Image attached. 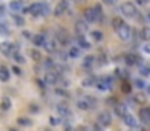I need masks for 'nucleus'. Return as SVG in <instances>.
<instances>
[{
	"instance_id": "f257e3e1",
	"label": "nucleus",
	"mask_w": 150,
	"mask_h": 131,
	"mask_svg": "<svg viewBox=\"0 0 150 131\" xmlns=\"http://www.w3.org/2000/svg\"><path fill=\"white\" fill-rule=\"evenodd\" d=\"M22 11H29L32 16H46V15H50L51 8L46 2H37V3H32L29 8L22 10Z\"/></svg>"
},
{
	"instance_id": "f03ea898",
	"label": "nucleus",
	"mask_w": 150,
	"mask_h": 131,
	"mask_svg": "<svg viewBox=\"0 0 150 131\" xmlns=\"http://www.w3.org/2000/svg\"><path fill=\"white\" fill-rule=\"evenodd\" d=\"M102 19V8L101 5H94L93 8L85 10V21L86 22H97Z\"/></svg>"
},
{
	"instance_id": "7ed1b4c3",
	"label": "nucleus",
	"mask_w": 150,
	"mask_h": 131,
	"mask_svg": "<svg viewBox=\"0 0 150 131\" xmlns=\"http://www.w3.org/2000/svg\"><path fill=\"white\" fill-rule=\"evenodd\" d=\"M77 107L80 110H91L96 107V99L93 96H83L77 101Z\"/></svg>"
},
{
	"instance_id": "20e7f679",
	"label": "nucleus",
	"mask_w": 150,
	"mask_h": 131,
	"mask_svg": "<svg viewBox=\"0 0 150 131\" xmlns=\"http://www.w3.org/2000/svg\"><path fill=\"white\" fill-rule=\"evenodd\" d=\"M120 13L126 18H136V15H137V8H136V5H132L131 2H125L121 3L120 6Z\"/></svg>"
},
{
	"instance_id": "39448f33",
	"label": "nucleus",
	"mask_w": 150,
	"mask_h": 131,
	"mask_svg": "<svg viewBox=\"0 0 150 131\" xmlns=\"http://www.w3.org/2000/svg\"><path fill=\"white\" fill-rule=\"evenodd\" d=\"M117 31V34H118V37H120L123 42H129V40L132 39V29L129 27L128 24H121L118 29H115Z\"/></svg>"
},
{
	"instance_id": "423d86ee",
	"label": "nucleus",
	"mask_w": 150,
	"mask_h": 131,
	"mask_svg": "<svg viewBox=\"0 0 150 131\" xmlns=\"http://www.w3.org/2000/svg\"><path fill=\"white\" fill-rule=\"evenodd\" d=\"M96 86L99 91H109V90L114 86V82H112V77H102V78L96 80Z\"/></svg>"
},
{
	"instance_id": "0eeeda50",
	"label": "nucleus",
	"mask_w": 150,
	"mask_h": 131,
	"mask_svg": "<svg viewBox=\"0 0 150 131\" xmlns=\"http://www.w3.org/2000/svg\"><path fill=\"white\" fill-rule=\"evenodd\" d=\"M0 51L3 53V56H8L10 58V56L15 55V51H18V48L10 42H2L0 43Z\"/></svg>"
},
{
	"instance_id": "6e6552de",
	"label": "nucleus",
	"mask_w": 150,
	"mask_h": 131,
	"mask_svg": "<svg viewBox=\"0 0 150 131\" xmlns=\"http://www.w3.org/2000/svg\"><path fill=\"white\" fill-rule=\"evenodd\" d=\"M97 123L102 126V128H105V126H109L112 123V113L107 112V110H104V112H101L99 115H97Z\"/></svg>"
},
{
	"instance_id": "1a4fd4ad",
	"label": "nucleus",
	"mask_w": 150,
	"mask_h": 131,
	"mask_svg": "<svg viewBox=\"0 0 150 131\" xmlns=\"http://www.w3.org/2000/svg\"><path fill=\"white\" fill-rule=\"evenodd\" d=\"M56 40L64 46V45H67V43L70 42V37H69V34L64 31V29H57V31H56Z\"/></svg>"
},
{
	"instance_id": "9d476101",
	"label": "nucleus",
	"mask_w": 150,
	"mask_h": 131,
	"mask_svg": "<svg viewBox=\"0 0 150 131\" xmlns=\"http://www.w3.org/2000/svg\"><path fill=\"white\" fill-rule=\"evenodd\" d=\"M56 112L59 113V117H61V118H69V117L72 115L70 109L66 106V104H57V106H56Z\"/></svg>"
},
{
	"instance_id": "9b49d317",
	"label": "nucleus",
	"mask_w": 150,
	"mask_h": 131,
	"mask_svg": "<svg viewBox=\"0 0 150 131\" xmlns=\"http://www.w3.org/2000/svg\"><path fill=\"white\" fill-rule=\"evenodd\" d=\"M59 78H61V75H59V72H56V70H50V72L46 74V77H45V80H46L48 85H56V83L59 82Z\"/></svg>"
},
{
	"instance_id": "f8f14e48",
	"label": "nucleus",
	"mask_w": 150,
	"mask_h": 131,
	"mask_svg": "<svg viewBox=\"0 0 150 131\" xmlns=\"http://www.w3.org/2000/svg\"><path fill=\"white\" fill-rule=\"evenodd\" d=\"M86 31H88V22L85 19H80V21L75 22V32H77V35H85Z\"/></svg>"
},
{
	"instance_id": "ddd939ff",
	"label": "nucleus",
	"mask_w": 150,
	"mask_h": 131,
	"mask_svg": "<svg viewBox=\"0 0 150 131\" xmlns=\"http://www.w3.org/2000/svg\"><path fill=\"white\" fill-rule=\"evenodd\" d=\"M123 122L126 123V126H129V128H136V126H139L137 118H136L132 113H126V115L123 117Z\"/></svg>"
},
{
	"instance_id": "4468645a",
	"label": "nucleus",
	"mask_w": 150,
	"mask_h": 131,
	"mask_svg": "<svg viewBox=\"0 0 150 131\" xmlns=\"http://www.w3.org/2000/svg\"><path fill=\"white\" fill-rule=\"evenodd\" d=\"M67 6H69V2H66V0L59 2L56 5V8H54V16H62L67 11Z\"/></svg>"
},
{
	"instance_id": "2eb2a0df",
	"label": "nucleus",
	"mask_w": 150,
	"mask_h": 131,
	"mask_svg": "<svg viewBox=\"0 0 150 131\" xmlns=\"http://www.w3.org/2000/svg\"><path fill=\"white\" fill-rule=\"evenodd\" d=\"M10 10L11 11H22L24 10V2L22 0H13V2H10Z\"/></svg>"
},
{
	"instance_id": "dca6fc26",
	"label": "nucleus",
	"mask_w": 150,
	"mask_h": 131,
	"mask_svg": "<svg viewBox=\"0 0 150 131\" xmlns=\"http://www.w3.org/2000/svg\"><path fill=\"white\" fill-rule=\"evenodd\" d=\"M114 110H115V113H117L118 117H121V118L128 113V110H126V104H115Z\"/></svg>"
},
{
	"instance_id": "f3484780",
	"label": "nucleus",
	"mask_w": 150,
	"mask_h": 131,
	"mask_svg": "<svg viewBox=\"0 0 150 131\" xmlns=\"http://www.w3.org/2000/svg\"><path fill=\"white\" fill-rule=\"evenodd\" d=\"M43 46H45V50H46L48 53H56V51H57L56 40H46V42L43 43Z\"/></svg>"
},
{
	"instance_id": "a211bd4d",
	"label": "nucleus",
	"mask_w": 150,
	"mask_h": 131,
	"mask_svg": "<svg viewBox=\"0 0 150 131\" xmlns=\"http://www.w3.org/2000/svg\"><path fill=\"white\" fill-rule=\"evenodd\" d=\"M77 46H80L81 50H90V42L85 39V35H78L77 37Z\"/></svg>"
},
{
	"instance_id": "6ab92c4d",
	"label": "nucleus",
	"mask_w": 150,
	"mask_h": 131,
	"mask_svg": "<svg viewBox=\"0 0 150 131\" xmlns=\"http://www.w3.org/2000/svg\"><path fill=\"white\" fill-rule=\"evenodd\" d=\"M45 42H46L45 34H37V35L32 37V43H34V45H37V46H42Z\"/></svg>"
},
{
	"instance_id": "aec40b11",
	"label": "nucleus",
	"mask_w": 150,
	"mask_h": 131,
	"mask_svg": "<svg viewBox=\"0 0 150 131\" xmlns=\"http://www.w3.org/2000/svg\"><path fill=\"white\" fill-rule=\"evenodd\" d=\"M80 55H81V48H80V46H70L69 53H67V56H69V58H72V59L80 58Z\"/></svg>"
},
{
	"instance_id": "412c9836",
	"label": "nucleus",
	"mask_w": 150,
	"mask_h": 131,
	"mask_svg": "<svg viewBox=\"0 0 150 131\" xmlns=\"http://www.w3.org/2000/svg\"><path fill=\"white\" fill-rule=\"evenodd\" d=\"M139 117L144 123H149V118H150V107H142L141 112H139Z\"/></svg>"
},
{
	"instance_id": "4be33fe9",
	"label": "nucleus",
	"mask_w": 150,
	"mask_h": 131,
	"mask_svg": "<svg viewBox=\"0 0 150 131\" xmlns=\"http://www.w3.org/2000/svg\"><path fill=\"white\" fill-rule=\"evenodd\" d=\"M10 77H11V75H10V70L6 69L5 66L0 67V82H8Z\"/></svg>"
},
{
	"instance_id": "5701e85b",
	"label": "nucleus",
	"mask_w": 150,
	"mask_h": 131,
	"mask_svg": "<svg viewBox=\"0 0 150 131\" xmlns=\"http://www.w3.org/2000/svg\"><path fill=\"white\" fill-rule=\"evenodd\" d=\"M137 56L136 55H126V58H125V62H126V66H136L137 64Z\"/></svg>"
},
{
	"instance_id": "b1692460",
	"label": "nucleus",
	"mask_w": 150,
	"mask_h": 131,
	"mask_svg": "<svg viewBox=\"0 0 150 131\" xmlns=\"http://www.w3.org/2000/svg\"><path fill=\"white\" fill-rule=\"evenodd\" d=\"M94 66V56H86L83 59V67L85 69H91Z\"/></svg>"
},
{
	"instance_id": "393cba45",
	"label": "nucleus",
	"mask_w": 150,
	"mask_h": 131,
	"mask_svg": "<svg viewBox=\"0 0 150 131\" xmlns=\"http://www.w3.org/2000/svg\"><path fill=\"white\" fill-rule=\"evenodd\" d=\"M0 107H2V110H8L10 107H11V99H10V98H3Z\"/></svg>"
},
{
	"instance_id": "a878e982",
	"label": "nucleus",
	"mask_w": 150,
	"mask_h": 131,
	"mask_svg": "<svg viewBox=\"0 0 150 131\" xmlns=\"http://www.w3.org/2000/svg\"><path fill=\"white\" fill-rule=\"evenodd\" d=\"M96 77H90V78H86V80H83V83L81 85L83 86H93V85H96Z\"/></svg>"
},
{
	"instance_id": "bb28decb",
	"label": "nucleus",
	"mask_w": 150,
	"mask_h": 131,
	"mask_svg": "<svg viewBox=\"0 0 150 131\" xmlns=\"http://www.w3.org/2000/svg\"><path fill=\"white\" fill-rule=\"evenodd\" d=\"M102 37H104V35H102V32H101V31H93V32H91V39L96 40V42H101Z\"/></svg>"
},
{
	"instance_id": "cd10ccee",
	"label": "nucleus",
	"mask_w": 150,
	"mask_h": 131,
	"mask_svg": "<svg viewBox=\"0 0 150 131\" xmlns=\"http://www.w3.org/2000/svg\"><path fill=\"white\" fill-rule=\"evenodd\" d=\"M141 35H142V39H144V40H150V27H142Z\"/></svg>"
},
{
	"instance_id": "c85d7f7f",
	"label": "nucleus",
	"mask_w": 150,
	"mask_h": 131,
	"mask_svg": "<svg viewBox=\"0 0 150 131\" xmlns=\"http://www.w3.org/2000/svg\"><path fill=\"white\" fill-rule=\"evenodd\" d=\"M18 123H19V125H22V126H30V125H32V120H30V118H22V117H21V118H18Z\"/></svg>"
},
{
	"instance_id": "c756f323",
	"label": "nucleus",
	"mask_w": 150,
	"mask_h": 131,
	"mask_svg": "<svg viewBox=\"0 0 150 131\" xmlns=\"http://www.w3.org/2000/svg\"><path fill=\"white\" fill-rule=\"evenodd\" d=\"M43 64H45V67H46V69H48V70H54V61H53V59H45V62H43Z\"/></svg>"
},
{
	"instance_id": "7c9ffc66",
	"label": "nucleus",
	"mask_w": 150,
	"mask_h": 131,
	"mask_svg": "<svg viewBox=\"0 0 150 131\" xmlns=\"http://www.w3.org/2000/svg\"><path fill=\"white\" fill-rule=\"evenodd\" d=\"M112 24H114V27H115V29H118L121 24H125V22H123V19H121V18H115L114 21H112Z\"/></svg>"
},
{
	"instance_id": "2f4dec72",
	"label": "nucleus",
	"mask_w": 150,
	"mask_h": 131,
	"mask_svg": "<svg viewBox=\"0 0 150 131\" xmlns=\"http://www.w3.org/2000/svg\"><path fill=\"white\" fill-rule=\"evenodd\" d=\"M0 34L6 35V34H8V26H6V24H0Z\"/></svg>"
},
{
	"instance_id": "473e14b6",
	"label": "nucleus",
	"mask_w": 150,
	"mask_h": 131,
	"mask_svg": "<svg viewBox=\"0 0 150 131\" xmlns=\"http://www.w3.org/2000/svg\"><path fill=\"white\" fill-rule=\"evenodd\" d=\"M139 69H141V72L144 74V75H149V74H150V69H149V67H145V66H139Z\"/></svg>"
},
{
	"instance_id": "72a5a7b5",
	"label": "nucleus",
	"mask_w": 150,
	"mask_h": 131,
	"mask_svg": "<svg viewBox=\"0 0 150 131\" xmlns=\"http://www.w3.org/2000/svg\"><path fill=\"white\" fill-rule=\"evenodd\" d=\"M134 83H136V86H137V88H139V90H141V88H145V83H144V82H142V80H139V78H137V80H136V82H134Z\"/></svg>"
},
{
	"instance_id": "f704fd0d",
	"label": "nucleus",
	"mask_w": 150,
	"mask_h": 131,
	"mask_svg": "<svg viewBox=\"0 0 150 131\" xmlns=\"http://www.w3.org/2000/svg\"><path fill=\"white\" fill-rule=\"evenodd\" d=\"M142 51H144L145 53V55H150V45H149V43H147V45H142Z\"/></svg>"
},
{
	"instance_id": "c9c22d12",
	"label": "nucleus",
	"mask_w": 150,
	"mask_h": 131,
	"mask_svg": "<svg viewBox=\"0 0 150 131\" xmlns=\"http://www.w3.org/2000/svg\"><path fill=\"white\" fill-rule=\"evenodd\" d=\"M13 18H15V21L18 22L19 26H22V24H24V19H22V18H19L18 15H15V16H13Z\"/></svg>"
},
{
	"instance_id": "e433bc0d",
	"label": "nucleus",
	"mask_w": 150,
	"mask_h": 131,
	"mask_svg": "<svg viewBox=\"0 0 150 131\" xmlns=\"http://www.w3.org/2000/svg\"><path fill=\"white\" fill-rule=\"evenodd\" d=\"M56 95H59V96H66V98L69 96V95H67V91H66V90H56Z\"/></svg>"
},
{
	"instance_id": "4c0bfd02",
	"label": "nucleus",
	"mask_w": 150,
	"mask_h": 131,
	"mask_svg": "<svg viewBox=\"0 0 150 131\" xmlns=\"http://www.w3.org/2000/svg\"><path fill=\"white\" fill-rule=\"evenodd\" d=\"M30 53H32V58H34V59H40V53H39V51H35V50H32Z\"/></svg>"
},
{
	"instance_id": "58836bf2",
	"label": "nucleus",
	"mask_w": 150,
	"mask_h": 131,
	"mask_svg": "<svg viewBox=\"0 0 150 131\" xmlns=\"http://www.w3.org/2000/svg\"><path fill=\"white\" fill-rule=\"evenodd\" d=\"M129 90H131V88H129V85H128V83L125 82V83H123V91H125V93H131V91H129Z\"/></svg>"
},
{
	"instance_id": "ea45409f",
	"label": "nucleus",
	"mask_w": 150,
	"mask_h": 131,
	"mask_svg": "<svg viewBox=\"0 0 150 131\" xmlns=\"http://www.w3.org/2000/svg\"><path fill=\"white\" fill-rule=\"evenodd\" d=\"M134 99H136V101H141V102H144V101H145V98H144V96H142V95H137V96H136Z\"/></svg>"
},
{
	"instance_id": "a19ab883",
	"label": "nucleus",
	"mask_w": 150,
	"mask_h": 131,
	"mask_svg": "<svg viewBox=\"0 0 150 131\" xmlns=\"http://www.w3.org/2000/svg\"><path fill=\"white\" fill-rule=\"evenodd\" d=\"M102 2H104L105 5H114V3L117 2V0H102Z\"/></svg>"
},
{
	"instance_id": "79ce46f5",
	"label": "nucleus",
	"mask_w": 150,
	"mask_h": 131,
	"mask_svg": "<svg viewBox=\"0 0 150 131\" xmlns=\"http://www.w3.org/2000/svg\"><path fill=\"white\" fill-rule=\"evenodd\" d=\"M57 123H59V120H57V118H51V125H57Z\"/></svg>"
},
{
	"instance_id": "37998d69",
	"label": "nucleus",
	"mask_w": 150,
	"mask_h": 131,
	"mask_svg": "<svg viewBox=\"0 0 150 131\" xmlns=\"http://www.w3.org/2000/svg\"><path fill=\"white\" fill-rule=\"evenodd\" d=\"M136 2H137L139 5H145V3H147V0H136Z\"/></svg>"
},
{
	"instance_id": "c03bdc74",
	"label": "nucleus",
	"mask_w": 150,
	"mask_h": 131,
	"mask_svg": "<svg viewBox=\"0 0 150 131\" xmlns=\"http://www.w3.org/2000/svg\"><path fill=\"white\" fill-rule=\"evenodd\" d=\"M30 110H32V112H35V110H39V107H35V106H30Z\"/></svg>"
},
{
	"instance_id": "a18cd8bd",
	"label": "nucleus",
	"mask_w": 150,
	"mask_h": 131,
	"mask_svg": "<svg viewBox=\"0 0 150 131\" xmlns=\"http://www.w3.org/2000/svg\"><path fill=\"white\" fill-rule=\"evenodd\" d=\"M3 16V6H0V18Z\"/></svg>"
},
{
	"instance_id": "49530a36",
	"label": "nucleus",
	"mask_w": 150,
	"mask_h": 131,
	"mask_svg": "<svg viewBox=\"0 0 150 131\" xmlns=\"http://www.w3.org/2000/svg\"><path fill=\"white\" fill-rule=\"evenodd\" d=\"M145 88H147V93L150 95V85H147V86H145Z\"/></svg>"
},
{
	"instance_id": "de8ad7c7",
	"label": "nucleus",
	"mask_w": 150,
	"mask_h": 131,
	"mask_svg": "<svg viewBox=\"0 0 150 131\" xmlns=\"http://www.w3.org/2000/svg\"><path fill=\"white\" fill-rule=\"evenodd\" d=\"M129 131H139V130H137V126H136V128H131Z\"/></svg>"
},
{
	"instance_id": "09e8293b",
	"label": "nucleus",
	"mask_w": 150,
	"mask_h": 131,
	"mask_svg": "<svg viewBox=\"0 0 150 131\" xmlns=\"http://www.w3.org/2000/svg\"><path fill=\"white\" fill-rule=\"evenodd\" d=\"M8 131H19V130H16V128H10Z\"/></svg>"
},
{
	"instance_id": "8fccbe9b",
	"label": "nucleus",
	"mask_w": 150,
	"mask_h": 131,
	"mask_svg": "<svg viewBox=\"0 0 150 131\" xmlns=\"http://www.w3.org/2000/svg\"><path fill=\"white\" fill-rule=\"evenodd\" d=\"M147 19H149V21H150V13H149V16H147Z\"/></svg>"
},
{
	"instance_id": "3c124183",
	"label": "nucleus",
	"mask_w": 150,
	"mask_h": 131,
	"mask_svg": "<svg viewBox=\"0 0 150 131\" xmlns=\"http://www.w3.org/2000/svg\"><path fill=\"white\" fill-rule=\"evenodd\" d=\"M149 123H150V118H149Z\"/></svg>"
}]
</instances>
